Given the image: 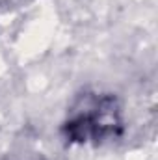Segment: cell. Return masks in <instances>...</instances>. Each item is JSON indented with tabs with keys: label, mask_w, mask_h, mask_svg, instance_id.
<instances>
[{
	"label": "cell",
	"mask_w": 158,
	"mask_h": 160,
	"mask_svg": "<svg viewBox=\"0 0 158 160\" xmlns=\"http://www.w3.org/2000/svg\"><path fill=\"white\" fill-rule=\"evenodd\" d=\"M123 116L117 99L110 93H86L71 108L63 130L71 142L102 143L121 134Z\"/></svg>",
	"instance_id": "cell-1"
}]
</instances>
